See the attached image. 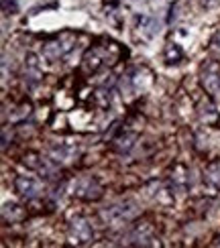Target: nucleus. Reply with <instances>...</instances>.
I'll return each mask as SVG.
<instances>
[{
	"mask_svg": "<svg viewBox=\"0 0 220 248\" xmlns=\"http://www.w3.org/2000/svg\"><path fill=\"white\" fill-rule=\"evenodd\" d=\"M137 214H139V205H137V202H133V200H120V202L112 203V205H108L106 210L100 212V216L104 218V222L112 224V226L131 222Z\"/></svg>",
	"mask_w": 220,
	"mask_h": 248,
	"instance_id": "nucleus-1",
	"label": "nucleus"
},
{
	"mask_svg": "<svg viewBox=\"0 0 220 248\" xmlns=\"http://www.w3.org/2000/svg\"><path fill=\"white\" fill-rule=\"evenodd\" d=\"M71 195L84 202H98L104 195V187L96 177L84 175V177H78L71 183Z\"/></svg>",
	"mask_w": 220,
	"mask_h": 248,
	"instance_id": "nucleus-2",
	"label": "nucleus"
},
{
	"mask_svg": "<svg viewBox=\"0 0 220 248\" xmlns=\"http://www.w3.org/2000/svg\"><path fill=\"white\" fill-rule=\"evenodd\" d=\"M73 43H76V35L73 33H61L57 35L55 39L47 41L43 45V55L49 59V61H57L64 55H68L69 51L73 49Z\"/></svg>",
	"mask_w": 220,
	"mask_h": 248,
	"instance_id": "nucleus-3",
	"label": "nucleus"
},
{
	"mask_svg": "<svg viewBox=\"0 0 220 248\" xmlns=\"http://www.w3.org/2000/svg\"><path fill=\"white\" fill-rule=\"evenodd\" d=\"M200 84L212 100H220V65L216 61H210V63H206L202 67Z\"/></svg>",
	"mask_w": 220,
	"mask_h": 248,
	"instance_id": "nucleus-4",
	"label": "nucleus"
},
{
	"mask_svg": "<svg viewBox=\"0 0 220 248\" xmlns=\"http://www.w3.org/2000/svg\"><path fill=\"white\" fill-rule=\"evenodd\" d=\"M15 189L20 198H25V200H37L45 193L43 183L35 177H31V175H18L15 179Z\"/></svg>",
	"mask_w": 220,
	"mask_h": 248,
	"instance_id": "nucleus-5",
	"label": "nucleus"
},
{
	"mask_svg": "<svg viewBox=\"0 0 220 248\" xmlns=\"http://www.w3.org/2000/svg\"><path fill=\"white\" fill-rule=\"evenodd\" d=\"M69 238L76 244H90L94 238V232H92V226L88 224V220L73 218L69 224Z\"/></svg>",
	"mask_w": 220,
	"mask_h": 248,
	"instance_id": "nucleus-6",
	"label": "nucleus"
},
{
	"mask_svg": "<svg viewBox=\"0 0 220 248\" xmlns=\"http://www.w3.org/2000/svg\"><path fill=\"white\" fill-rule=\"evenodd\" d=\"M106 63H108V55H106V49L104 47H92V49H88V53L84 55V69L92 71V74Z\"/></svg>",
	"mask_w": 220,
	"mask_h": 248,
	"instance_id": "nucleus-7",
	"label": "nucleus"
},
{
	"mask_svg": "<svg viewBox=\"0 0 220 248\" xmlns=\"http://www.w3.org/2000/svg\"><path fill=\"white\" fill-rule=\"evenodd\" d=\"M131 244H137V246H155V232L151 228V224H137L135 230L131 234Z\"/></svg>",
	"mask_w": 220,
	"mask_h": 248,
	"instance_id": "nucleus-8",
	"label": "nucleus"
},
{
	"mask_svg": "<svg viewBox=\"0 0 220 248\" xmlns=\"http://www.w3.org/2000/svg\"><path fill=\"white\" fill-rule=\"evenodd\" d=\"M110 142H112V149L114 151L129 153L135 147V142H137V132H120L118 137L110 139Z\"/></svg>",
	"mask_w": 220,
	"mask_h": 248,
	"instance_id": "nucleus-9",
	"label": "nucleus"
},
{
	"mask_svg": "<svg viewBox=\"0 0 220 248\" xmlns=\"http://www.w3.org/2000/svg\"><path fill=\"white\" fill-rule=\"evenodd\" d=\"M27 218V210L20 208L18 203H4L2 208V220L6 224H18Z\"/></svg>",
	"mask_w": 220,
	"mask_h": 248,
	"instance_id": "nucleus-10",
	"label": "nucleus"
},
{
	"mask_svg": "<svg viewBox=\"0 0 220 248\" xmlns=\"http://www.w3.org/2000/svg\"><path fill=\"white\" fill-rule=\"evenodd\" d=\"M204 183L214 191L220 189V161L218 159L208 163V167L204 171Z\"/></svg>",
	"mask_w": 220,
	"mask_h": 248,
	"instance_id": "nucleus-11",
	"label": "nucleus"
},
{
	"mask_svg": "<svg viewBox=\"0 0 220 248\" xmlns=\"http://www.w3.org/2000/svg\"><path fill=\"white\" fill-rule=\"evenodd\" d=\"M198 114H200V120L206 122V124H216L218 122V112H216V108L212 104L210 96L200 102V106H198Z\"/></svg>",
	"mask_w": 220,
	"mask_h": 248,
	"instance_id": "nucleus-12",
	"label": "nucleus"
},
{
	"mask_svg": "<svg viewBox=\"0 0 220 248\" xmlns=\"http://www.w3.org/2000/svg\"><path fill=\"white\" fill-rule=\"evenodd\" d=\"M73 157H78V149L69 147V144H57V147L51 149V159L55 163H68Z\"/></svg>",
	"mask_w": 220,
	"mask_h": 248,
	"instance_id": "nucleus-13",
	"label": "nucleus"
},
{
	"mask_svg": "<svg viewBox=\"0 0 220 248\" xmlns=\"http://www.w3.org/2000/svg\"><path fill=\"white\" fill-rule=\"evenodd\" d=\"M25 69H27V78L33 81H39L41 78H43V74H41V65H39V59L35 53H27L25 57Z\"/></svg>",
	"mask_w": 220,
	"mask_h": 248,
	"instance_id": "nucleus-14",
	"label": "nucleus"
},
{
	"mask_svg": "<svg viewBox=\"0 0 220 248\" xmlns=\"http://www.w3.org/2000/svg\"><path fill=\"white\" fill-rule=\"evenodd\" d=\"M163 59L167 65H173V63H180L184 59V51L177 43H167L165 51H163Z\"/></svg>",
	"mask_w": 220,
	"mask_h": 248,
	"instance_id": "nucleus-15",
	"label": "nucleus"
},
{
	"mask_svg": "<svg viewBox=\"0 0 220 248\" xmlns=\"http://www.w3.org/2000/svg\"><path fill=\"white\" fill-rule=\"evenodd\" d=\"M218 4V0H204V8H212Z\"/></svg>",
	"mask_w": 220,
	"mask_h": 248,
	"instance_id": "nucleus-16",
	"label": "nucleus"
},
{
	"mask_svg": "<svg viewBox=\"0 0 220 248\" xmlns=\"http://www.w3.org/2000/svg\"><path fill=\"white\" fill-rule=\"evenodd\" d=\"M216 244H218V246H220V238H218V242H216Z\"/></svg>",
	"mask_w": 220,
	"mask_h": 248,
	"instance_id": "nucleus-17",
	"label": "nucleus"
}]
</instances>
